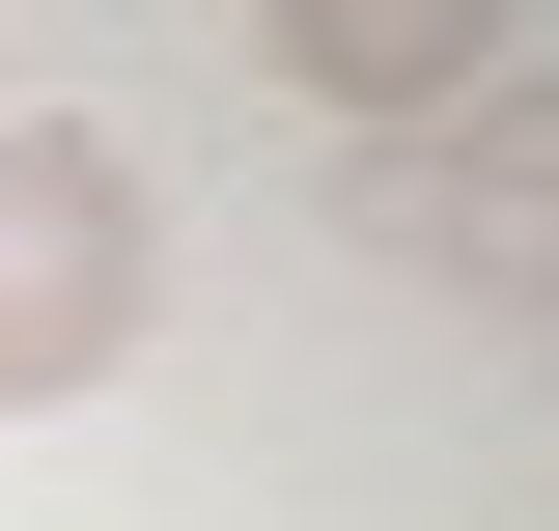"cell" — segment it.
Instances as JSON below:
<instances>
[{"label": "cell", "mask_w": 559, "mask_h": 531, "mask_svg": "<svg viewBox=\"0 0 559 531\" xmlns=\"http://www.w3.org/2000/svg\"><path fill=\"white\" fill-rule=\"evenodd\" d=\"M280 84H308V113H364V140H448L503 57L448 28V0H419V28H364V0H336V28H280Z\"/></svg>", "instance_id": "3957f363"}, {"label": "cell", "mask_w": 559, "mask_h": 531, "mask_svg": "<svg viewBox=\"0 0 559 531\" xmlns=\"http://www.w3.org/2000/svg\"><path fill=\"white\" fill-rule=\"evenodd\" d=\"M140 308H168V224H140V140L28 113L0 140V420H57L140 364Z\"/></svg>", "instance_id": "6da1fadb"}, {"label": "cell", "mask_w": 559, "mask_h": 531, "mask_svg": "<svg viewBox=\"0 0 559 531\" xmlns=\"http://www.w3.org/2000/svg\"><path fill=\"white\" fill-rule=\"evenodd\" d=\"M364 252L448 280L476 335H559V84H476L448 140H392L364 168Z\"/></svg>", "instance_id": "7a4b0ae2"}]
</instances>
